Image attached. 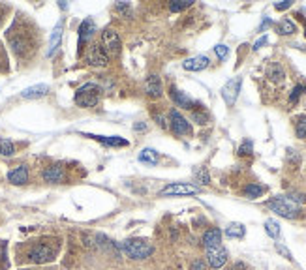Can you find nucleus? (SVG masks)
Masks as SVG:
<instances>
[{"label": "nucleus", "instance_id": "nucleus-1", "mask_svg": "<svg viewBox=\"0 0 306 270\" xmlns=\"http://www.w3.org/2000/svg\"><path fill=\"white\" fill-rule=\"evenodd\" d=\"M58 250H60V242L57 238H41V240H38L29 248L27 257H29L30 263L45 264L57 259Z\"/></svg>", "mask_w": 306, "mask_h": 270}, {"label": "nucleus", "instance_id": "nucleus-2", "mask_svg": "<svg viewBox=\"0 0 306 270\" xmlns=\"http://www.w3.org/2000/svg\"><path fill=\"white\" fill-rule=\"evenodd\" d=\"M267 207L271 208L274 214H278V216H282V218H286V219L299 218L300 212H302L299 205L291 201L288 195H274L272 199L267 201Z\"/></svg>", "mask_w": 306, "mask_h": 270}, {"label": "nucleus", "instance_id": "nucleus-3", "mask_svg": "<svg viewBox=\"0 0 306 270\" xmlns=\"http://www.w3.org/2000/svg\"><path fill=\"white\" fill-rule=\"evenodd\" d=\"M121 248L122 252L133 261H143V259L150 257L154 252V246L147 238H128V240L122 242Z\"/></svg>", "mask_w": 306, "mask_h": 270}, {"label": "nucleus", "instance_id": "nucleus-4", "mask_svg": "<svg viewBox=\"0 0 306 270\" xmlns=\"http://www.w3.org/2000/svg\"><path fill=\"white\" fill-rule=\"evenodd\" d=\"M100 94H102V88L96 83H87L75 92V104L79 107H94L100 102Z\"/></svg>", "mask_w": 306, "mask_h": 270}, {"label": "nucleus", "instance_id": "nucleus-5", "mask_svg": "<svg viewBox=\"0 0 306 270\" xmlns=\"http://www.w3.org/2000/svg\"><path fill=\"white\" fill-rule=\"evenodd\" d=\"M201 188L196 184H186V182H173V184H168L160 191L162 197H179V195H196L199 193Z\"/></svg>", "mask_w": 306, "mask_h": 270}, {"label": "nucleus", "instance_id": "nucleus-6", "mask_svg": "<svg viewBox=\"0 0 306 270\" xmlns=\"http://www.w3.org/2000/svg\"><path fill=\"white\" fill-rule=\"evenodd\" d=\"M168 122H169V130H171L175 135H180V137H182V135H190V133H192L190 122L186 120L184 116L180 115L177 109L169 111Z\"/></svg>", "mask_w": 306, "mask_h": 270}, {"label": "nucleus", "instance_id": "nucleus-7", "mask_svg": "<svg viewBox=\"0 0 306 270\" xmlns=\"http://www.w3.org/2000/svg\"><path fill=\"white\" fill-rule=\"evenodd\" d=\"M102 47H104V51L107 55H121L122 51V41H121V36L116 34V30L113 29H105L104 34H102Z\"/></svg>", "mask_w": 306, "mask_h": 270}, {"label": "nucleus", "instance_id": "nucleus-8", "mask_svg": "<svg viewBox=\"0 0 306 270\" xmlns=\"http://www.w3.org/2000/svg\"><path fill=\"white\" fill-rule=\"evenodd\" d=\"M241 86H243V77H233L224 85L222 88V98H224L225 105L227 107H233L235 102L239 98V92H241Z\"/></svg>", "mask_w": 306, "mask_h": 270}, {"label": "nucleus", "instance_id": "nucleus-9", "mask_svg": "<svg viewBox=\"0 0 306 270\" xmlns=\"http://www.w3.org/2000/svg\"><path fill=\"white\" fill-rule=\"evenodd\" d=\"M88 66H94V68H105L107 62H109V55L104 51V47L94 43V45L88 47L87 57H85Z\"/></svg>", "mask_w": 306, "mask_h": 270}, {"label": "nucleus", "instance_id": "nucleus-10", "mask_svg": "<svg viewBox=\"0 0 306 270\" xmlns=\"http://www.w3.org/2000/svg\"><path fill=\"white\" fill-rule=\"evenodd\" d=\"M227 257H229V253L225 250L224 246H216V248H208L207 250V264L210 268L218 270L222 266H225L227 263Z\"/></svg>", "mask_w": 306, "mask_h": 270}, {"label": "nucleus", "instance_id": "nucleus-11", "mask_svg": "<svg viewBox=\"0 0 306 270\" xmlns=\"http://www.w3.org/2000/svg\"><path fill=\"white\" fill-rule=\"evenodd\" d=\"M169 94H171V100L175 102L177 107H182V109H188V111H196V107H201V105L196 104L188 94L179 90L177 86H171V88H169Z\"/></svg>", "mask_w": 306, "mask_h": 270}, {"label": "nucleus", "instance_id": "nucleus-12", "mask_svg": "<svg viewBox=\"0 0 306 270\" xmlns=\"http://www.w3.org/2000/svg\"><path fill=\"white\" fill-rule=\"evenodd\" d=\"M94 34H96V23H94L90 17H87L79 24V53L83 51V45H85L87 41H90V38H92Z\"/></svg>", "mask_w": 306, "mask_h": 270}, {"label": "nucleus", "instance_id": "nucleus-13", "mask_svg": "<svg viewBox=\"0 0 306 270\" xmlns=\"http://www.w3.org/2000/svg\"><path fill=\"white\" fill-rule=\"evenodd\" d=\"M145 90H147V94H149L150 98H162L163 94V86H162V79L158 77L156 73H152L147 77V81H145Z\"/></svg>", "mask_w": 306, "mask_h": 270}, {"label": "nucleus", "instance_id": "nucleus-14", "mask_svg": "<svg viewBox=\"0 0 306 270\" xmlns=\"http://www.w3.org/2000/svg\"><path fill=\"white\" fill-rule=\"evenodd\" d=\"M85 137H90L94 141H98V143L105 144V146H128V141L126 139L119 137V135H94V133H83Z\"/></svg>", "mask_w": 306, "mask_h": 270}, {"label": "nucleus", "instance_id": "nucleus-15", "mask_svg": "<svg viewBox=\"0 0 306 270\" xmlns=\"http://www.w3.org/2000/svg\"><path fill=\"white\" fill-rule=\"evenodd\" d=\"M41 177H43V180H45V182H51V184H60V182H64V178H66V173H64V167L57 163V165L47 167Z\"/></svg>", "mask_w": 306, "mask_h": 270}, {"label": "nucleus", "instance_id": "nucleus-16", "mask_svg": "<svg viewBox=\"0 0 306 270\" xmlns=\"http://www.w3.org/2000/svg\"><path fill=\"white\" fill-rule=\"evenodd\" d=\"M62 30H64V21L60 19V21L57 23V27L53 29L51 38H49V49H47V57H53V55L58 51V47H60V40H62Z\"/></svg>", "mask_w": 306, "mask_h": 270}, {"label": "nucleus", "instance_id": "nucleus-17", "mask_svg": "<svg viewBox=\"0 0 306 270\" xmlns=\"http://www.w3.org/2000/svg\"><path fill=\"white\" fill-rule=\"evenodd\" d=\"M8 180L15 186H23L29 182V167L27 165H17L13 167L12 171L8 173Z\"/></svg>", "mask_w": 306, "mask_h": 270}, {"label": "nucleus", "instance_id": "nucleus-18", "mask_svg": "<svg viewBox=\"0 0 306 270\" xmlns=\"http://www.w3.org/2000/svg\"><path fill=\"white\" fill-rule=\"evenodd\" d=\"M182 68L186 71H203V69L208 68V58L205 55H197V57L186 58L182 62Z\"/></svg>", "mask_w": 306, "mask_h": 270}, {"label": "nucleus", "instance_id": "nucleus-19", "mask_svg": "<svg viewBox=\"0 0 306 270\" xmlns=\"http://www.w3.org/2000/svg\"><path fill=\"white\" fill-rule=\"evenodd\" d=\"M203 246H205V250H208V248H216V246H222V231L218 229V227H210V229H207L205 233H203Z\"/></svg>", "mask_w": 306, "mask_h": 270}, {"label": "nucleus", "instance_id": "nucleus-20", "mask_svg": "<svg viewBox=\"0 0 306 270\" xmlns=\"http://www.w3.org/2000/svg\"><path fill=\"white\" fill-rule=\"evenodd\" d=\"M49 92V85H34V86H29V88H25L21 96L25 100H36V98H41V96H45Z\"/></svg>", "mask_w": 306, "mask_h": 270}, {"label": "nucleus", "instance_id": "nucleus-21", "mask_svg": "<svg viewBox=\"0 0 306 270\" xmlns=\"http://www.w3.org/2000/svg\"><path fill=\"white\" fill-rule=\"evenodd\" d=\"M137 160L141 161V163H145V165L154 167V165H158V161H160V154H158L154 149H143L141 152H139Z\"/></svg>", "mask_w": 306, "mask_h": 270}, {"label": "nucleus", "instance_id": "nucleus-22", "mask_svg": "<svg viewBox=\"0 0 306 270\" xmlns=\"http://www.w3.org/2000/svg\"><path fill=\"white\" fill-rule=\"evenodd\" d=\"M276 32L280 36H291L297 32V24L291 21V19H282L276 23Z\"/></svg>", "mask_w": 306, "mask_h": 270}, {"label": "nucleus", "instance_id": "nucleus-23", "mask_svg": "<svg viewBox=\"0 0 306 270\" xmlns=\"http://www.w3.org/2000/svg\"><path fill=\"white\" fill-rule=\"evenodd\" d=\"M267 191V186H261V184H248L246 188L243 190V195L248 197V199H257V197H261L263 193Z\"/></svg>", "mask_w": 306, "mask_h": 270}, {"label": "nucleus", "instance_id": "nucleus-24", "mask_svg": "<svg viewBox=\"0 0 306 270\" xmlns=\"http://www.w3.org/2000/svg\"><path fill=\"white\" fill-rule=\"evenodd\" d=\"M267 77L271 81H274V83H282L286 79V71H284V68L280 64H271L269 69H267Z\"/></svg>", "mask_w": 306, "mask_h": 270}, {"label": "nucleus", "instance_id": "nucleus-25", "mask_svg": "<svg viewBox=\"0 0 306 270\" xmlns=\"http://www.w3.org/2000/svg\"><path fill=\"white\" fill-rule=\"evenodd\" d=\"M246 235V227L243 224H229L225 227V236L227 238H243Z\"/></svg>", "mask_w": 306, "mask_h": 270}, {"label": "nucleus", "instance_id": "nucleus-26", "mask_svg": "<svg viewBox=\"0 0 306 270\" xmlns=\"http://www.w3.org/2000/svg\"><path fill=\"white\" fill-rule=\"evenodd\" d=\"M194 180H196L199 186L210 184V175H208L207 167H196V169H194Z\"/></svg>", "mask_w": 306, "mask_h": 270}, {"label": "nucleus", "instance_id": "nucleus-27", "mask_svg": "<svg viewBox=\"0 0 306 270\" xmlns=\"http://www.w3.org/2000/svg\"><path fill=\"white\" fill-rule=\"evenodd\" d=\"M13 154H15V144H13L10 139L0 137V156L10 158V156H13Z\"/></svg>", "mask_w": 306, "mask_h": 270}, {"label": "nucleus", "instance_id": "nucleus-28", "mask_svg": "<svg viewBox=\"0 0 306 270\" xmlns=\"http://www.w3.org/2000/svg\"><path fill=\"white\" fill-rule=\"evenodd\" d=\"M265 233L271 236V238H278V236H280V224H278L276 219H267Z\"/></svg>", "mask_w": 306, "mask_h": 270}, {"label": "nucleus", "instance_id": "nucleus-29", "mask_svg": "<svg viewBox=\"0 0 306 270\" xmlns=\"http://www.w3.org/2000/svg\"><path fill=\"white\" fill-rule=\"evenodd\" d=\"M194 2L192 0H173V2H169V10L171 12H182V10H186V8H190Z\"/></svg>", "mask_w": 306, "mask_h": 270}, {"label": "nucleus", "instance_id": "nucleus-30", "mask_svg": "<svg viewBox=\"0 0 306 270\" xmlns=\"http://www.w3.org/2000/svg\"><path fill=\"white\" fill-rule=\"evenodd\" d=\"M254 154V143L250 139H244L239 146V156H252Z\"/></svg>", "mask_w": 306, "mask_h": 270}, {"label": "nucleus", "instance_id": "nucleus-31", "mask_svg": "<svg viewBox=\"0 0 306 270\" xmlns=\"http://www.w3.org/2000/svg\"><path fill=\"white\" fill-rule=\"evenodd\" d=\"M304 90H306V85H297V86H295L293 90H291V94H289V104H291V105L297 104L300 96L304 94Z\"/></svg>", "mask_w": 306, "mask_h": 270}, {"label": "nucleus", "instance_id": "nucleus-32", "mask_svg": "<svg viewBox=\"0 0 306 270\" xmlns=\"http://www.w3.org/2000/svg\"><path fill=\"white\" fill-rule=\"evenodd\" d=\"M295 135L299 139H306V116L297 120V124H295Z\"/></svg>", "mask_w": 306, "mask_h": 270}, {"label": "nucleus", "instance_id": "nucleus-33", "mask_svg": "<svg viewBox=\"0 0 306 270\" xmlns=\"http://www.w3.org/2000/svg\"><path fill=\"white\" fill-rule=\"evenodd\" d=\"M192 120L194 122H197V124H207L208 122V115L205 113V111H199V109H196V111H192Z\"/></svg>", "mask_w": 306, "mask_h": 270}, {"label": "nucleus", "instance_id": "nucleus-34", "mask_svg": "<svg viewBox=\"0 0 306 270\" xmlns=\"http://www.w3.org/2000/svg\"><path fill=\"white\" fill-rule=\"evenodd\" d=\"M214 53H216V57H218L220 60H225V58L229 57V47L224 45V43H220V45L214 47Z\"/></svg>", "mask_w": 306, "mask_h": 270}, {"label": "nucleus", "instance_id": "nucleus-35", "mask_svg": "<svg viewBox=\"0 0 306 270\" xmlns=\"http://www.w3.org/2000/svg\"><path fill=\"white\" fill-rule=\"evenodd\" d=\"M274 248H276V252L280 253V255H284V257L288 259V261H293V255H291V252H289V250H288L286 246H284V244L276 242V244H274Z\"/></svg>", "mask_w": 306, "mask_h": 270}, {"label": "nucleus", "instance_id": "nucleus-36", "mask_svg": "<svg viewBox=\"0 0 306 270\" xmlns=\"http://www.w3.org/2000/svg\"><path fill=\"white\" fill-rule=\"evenodd\" d=\"M288 197H289V199H291L293 203H297L299 207L306 203V195H304V193H300V191H293V193H289Z\"/></svg>", "mask_w": 306, "mask_h": 270}, {"label": "nucleus", "instance_id": "nucleus-37", "mask_svg": "<svg viewBox=\"0 0 306 270\" xmlns=\"http://www.w3.org/2000/svg\"><path fill=\"white\" fill-rule=\"evenodd\" d=\"M190 268L192 270H207V263H205L203 259H196V261H192L190 263Z\"/></svg>", "mask_w": 306, "mask_h": 270}, {"label": "nucleus", "instance_id": "nucleus-38", "mask_svg": "<svg viewBox=\"0 0 306 270\" xmlns=\"http://www.w3.org/2000/svg\"><path fill=\"white\" fill-rule=\"evenodd\" d=\"M291 6H293L291 0H282V2H276V4H274V10H276V12H284V10H288V8Z\"/></svg>", "mask_w": 306, "mask_h": 270}, {"label": "nucleus", "instance_id": "nucleus-39", "mask_svg": "<svg viewBox=\"0 0 306 270\" xmlns=\"http://www.w3.org/2000/svg\"><path fill=\"white\" fill-rule=\"evenodd\" d=\"M269 27H272L271 17H263V21H261V24H260V29H257V32H263V30H267Z\"/></svg>", "mask_w": 306, "mask_h": 270}, {"label": "nucleus", "instance_id": "nucleus-40", "mask_svg": "<svg viewBox=\"0 0 306 270\" xmlns=\"http://www.w3.org/2000/svg\"><path fill=\"white\" fill-rule=\"evenodd\" d=\"M147 130H149V126H147L145 122H135V124H133V132L141 133V132H147Z\"/></svg>", "mask_w": 306, "mask_h": 270}, {"label": "nucleus", "instance_id": "nucleus-41", "mask_svg": "<svg viewBox=\"0 0 306 270\" xmlns=\"http://www.w3.org/2000/svg\"><path fill=\"white\" fill-rule=\"evenodd\" d=\"M265 43H267V36H261L260 40H257V41L254 43V51H260L261 47L265 45Z\"/></svg>", "mask_w": 306, "mask_h": 270}, {"label": "nucleus", "instance_id": "nucleus-42", "mask_svg": "<svg viewBox=\"0 0 306 270\" xmlns=\"http://www.w3.org/2000/svg\"><path fill=\"white\" fill-rule=\"evenodd\" d=\"M2 21H4V10H0V24H2Z\"/></svg>", "mask_w": 306, "mask_h": 270}]
</instances>
